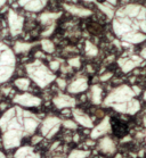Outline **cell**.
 <instances>
[{
  "instance_id": "6da1fadb",
  "label": "cell",
  "mask_w": 146,
  "mask_h": 158,
  "mask_svg": "<svg viewBox=\"0 0 146 158\" xmlns=\"http://www.w3.org/2000/svg\"><path fill=\"white\" fill-rule=\"evenodd\" d=\"M40 121L32 113L20 107L8 109L0 117V130L2 132V143L6 149L20 147L22 140L32 135L39 126Z\"/></svg>"
},
{
  "instance_id": "3957f363",
  "label": "cell",
  "mask_w": 146,
  "mask_h": 158,
  "mask_svg": "<svg viewBox=\"0 0 146 158\" xmlns=\"http://www.w3.org/2000/svg\"><path fill=\"white\" fill-rule=\"evenodd\" d=\"M61 125V119L57 117H47L42 123H41V133L43 137L47 139L53 138L60 130Z\"/></svg>"
},
{
  "instance_id": "52a82bcc",
  "label": "cell",
  "mask_w": 146,
  "mask_h": 158,
  "mask_svg": "<svg viewBox=\"0 0 146 158\" xmlns=\"http://www.w3.org/2000/svg\"><path fill=\"white\" fill-rule=\"evenodd\" d=\"M110 119L108 118H105L104 121L100 122V124L98 126H96L94 131L91 132V137L95 139V138H98L100 135H104V134H106L108 131H111V124L108 122Z\"/></svg>"
},
{
  "instance_id": "ba28073f",
  "label": "cell",
  "mask_w": 146,
  "mask_h": 158,
  "mask_svg": "<svg viewBox=\"0 0 146 158\" xmlns=\"http://www.w3.org/2000/svg\"><path fill=\"white\" fill-rule=\"evenodd\" d=\"M112 130L114 131V133L118 135V137H122L126 134V124L120 121V119H112Z\"/></svg>"
},
{
  "instance_id": "30bf717a",
  "label": "cell",
  "mask_w": 146,
  "mask_h": 158,
  "mask_svg": "<svg viewBox=\"0 0 146 158\" xmlns=\"http://www.w3.org/2000/svg\"><path fill=\"white\" fill-rule=\"evenodd\" d=\"M89 155V151L86 150H79V149H74L72 150L69 155V158H87Z\"/></svg>"
},
{
  "instance_id": "8992f818",
  "label": "cell",
  "mask_w": 146,
  "mask_h": 158,
  "mask_svg": "<svg viewBox=\"0 0 146 158\" xmlns=\"http://www.w3.org/2000/svg\"><path fill=\"white\" fill-rule=\"evenodd\" d=\"M98 148L102 152L106 155H113L115 152V143L108 137H104L103 139H100V143H98Z\"/></svg>"
},
{
  "instance_id": "9c48e42d",
  "label": "cell",
  "mask_w": 146,
  "mask_h": 158,
  "mask_svg": "<svg viewBox=\"0 0 146 158\" xmlns=\"http://www.w3.org/2000/svg\"><path fill=\"white\" fill-rule=\"evenodd\" d=\"M75 116V121L79 123V124H81V125H83L85 127H91L93 126V122H91V119L89 118V117H87V116H80L78 115L77 113H73Z\"/></svg>"
},
{
  "instance_id": "8fae6325",
  "label": "cell",
  "mask_w": 146,
  "mask_h": 158,
  "mask_svg": "<svg viewBox=\"0 0 146 158\" xmlns=\"http://www.w3.org/2000/svg\"><path fill=\"white\" fill-rule=\"evenodd\" d=\"M15 84H16L21 90H25L29 86V81L25 79H20V80H16Z\"/></svg>"
},
{
  "instance_id": "e0dca14e",
  "label": "cell",
  "mask_w": 146,
  "mask_h": 158,
  "mask_svg": "<svg viewBox=\"0 0 146 158\" xmlns=\"http://www.w3.org/2000/svg\"><path fill=\"white\" fill-rule=\"evenodd\" d=\"M145 137H146V132H145Z\"/></svg>"
},
{
  "instance_id": "277c9868",
  "label": "cell",
  "mask_w": 146,
  "mask_h": 158,
  "mask_svg": "<svg viewBox=\"0 0 146 158\" xmlns=\"http://www.w3.org/2000/svg\"><path fill=\"white\" fill-rule=\"evenodd\" d=\"M14 102L18 104L21 106H26V107H33V106H38L40 104V99L31 96V94H18L14 98Z\"/></svg>"
},
{
  "instance_id": "2e32d148",
  "label": "cell",
  "mask_w": 146,
  "mask_h": 158,
  "mask_svg": "<svg viewBox=\"0 0 146 158\" xmlns=\"http://www.w3.org/2000/svg\"><path fill=\"white\" fill-rule=\"evenodd\" d=\"M54 158H62V157H54Z\"/></svg>"
},
{
  "instance_id": "7c38bea8",
  "label": "cell",
  "mask_w": 146,
  "mask_h": 158,
  "mask_svg": "<svg viewBox=\"0 0 146 158\" xmlns=\"http://www.w3.org/2000/svg\"><path fill=\"white\" fill-rule=\"evenodd\" d=\"M63 125L66 127V129H70V130H75L77 127H78V125H77V123L73 122V121H71V119H66V121H63Z\"/></svg>"
},
{
  "instance_id": "5bb4252c",
  "label": "cell",
  "mask_w": 146,
  "mask_h": 158,
  "mask_svg": "<svg viewBox=\"0 0 146 158\" xmlns=\"http://www.w3.org/2000/svg\"><path fill=\"white\" fill-rule=\"evenodd\" d=\"M0 158H6V156H5V154L2 151H0Z\"/></svg>"
},
{
  "instance_id": "9a60e30c",
  "label": "cell",
  "mask_w": 146,
  "mask_h": 158,
  "mask_svg": "<svg viewBox=\"0 0 146 158\" xmlns=\"http://www.w3.org/2000/svg\"><path fill=\"white\" fill-rule=\"evenodd\" d=\"M115 158H122V156H121V155H117V156H115Z\"/></svg>"
},
{
  "instance_id": "7a4b0ae2",
  "label": "cell",
  "mask_w": 146,
  "mask_h": 158,
  "mask_svg": "<svg viewBox=\"0 0 146 158\" xmlns=\"http://www.w3.org/2000/svg\"><path fill=\"white\" fill-rule=\"evenodd\" d=\"M15 69V57L7 46L0 43V84L11 76Z\"/></svg>"
},
{
  "instance_id": "4fadbf2b",
  "label": "cell",
  "mask_w": 146,
  "mask_h": 158,
  "mask_svg": "<svg viewBox=\"0 0 146 158\" xmlns=\"http://www.w3.org/2000/svg\"><path fill=\"white\" fill-rule=\"evenodd\" d=\"M40 141H41V137H33L32 138V144L39 143Z\"/></svg>"
},
{
  "instance_id": "5b68a950",
  "label": "cell",
  "mask_w": 146,
  "mask_h": 158,
  "mask_svg": "<svg viewBox=\"0 0 146 158\" xmlns=\"http://www.w3.org/2000/svg\"><path fill=\"white\" fill-rule=\"evenodd\" d=\"M14 158H40V155L32 147L24 146L15 151Z\"/></svg>"
}]
</instances>
